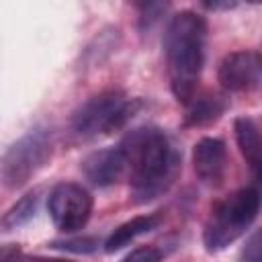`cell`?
I'll return each instance as SVG.
<instances>
[{"label":"cell","mask_w":262,"mask_h":262,"mask_svg":"<svg viewBox=\"0 0 262 262\" xmlns=\"http://www.w3.org/2000/svg\"><path fill=\"white\" fill-rule=\"evenodd\" d=\"M119 147L127 160L133 203H149L170 188L180 168V151L166 131L151 125L135 127Z\"/></svg>","instance_id":"6da1fadb"},{"label":"cell","mask_w":262,"mask_h":262,"mask_svg":"<svg viewBox=\"0 0 262 262\" xmlns=\"http://www.w3.org/2000/svg\"><path fill=\"white\" fill-rule=\"evenodd\" d=\"M207 20L194 10L174 14L164 33L166 70L170 90L178 102L188 104L196 94V84L205 63Z\"/></svg>","instance_id":"7a4b0ae2"},{"label":"cell","mask_w":262,"mask_h":262,"mask_svg":"<svg viewBox=\"0 0 262 262\" xmlns=\"http://www.w3.org/2000/svg\"><path fill=\"white\" fill-rule=\"evenodd\" d=\"M258 211H260V192L254 186H244L227 194L211 209L205 221V229H203L205 250L213 254L231 246L254 223Z\"/></svg>","instance_id":"3957f363"},{"label":"cell","mask_w":262,"mask_h":262,"mask_svg":"<svg viewBox=\"0 0 262 262\" xmlns=\"http://www.w3.org/2000/svg\"><path fill=\"white\" fill-rule=\"evenodd\" d=\"M141 100L129 98L123 90L111 88L90 96L82 102L70 119L74 133L82 137H94L98 133H113L123 129L139 111Z\"/></svg>","instance_id":"277c9868"},{"label":"cell","mask_w":262,"mask_h":262,"mask_svg":"<svg viewBox=\"0 0 262 262\" xmlns=\"http://www.w3.org/2000/svg\"><path fill=\"white\" fill-rule=\"evenodd\" d=\"M51 158V139L45 127H33L18 137L2 156V184L6 188H20L35 176Z\"/></svg>","instance_id":"5b68a950"},{"label":"cell","mask_w":262,"mask_h":262,"mask_svg":"<svg viewBox=\"0 0 262 262\" xmlns=\"http://www.w3.org/2000/svg\"><path fill=\"white\" fill-rule=\"evenodd\" d=\"M47 211L59 231L72 233L88 223L92 215V196L76 182H61L49 192Z\"/></svg>","instance_id":"8992f818"},{"label":"cell","mask_w":262,"mask_h":262,"mask_svg":"<svg viewBox=\"0 0 262 262\" xmlns=\"http://www.w3.org/2000/svg\"><path fill=\"white\" fill-rule=\"evenodd\" d=\"M217 78L227 92H246L262 84V59L256 51H231L217 70Z\"/></svg>","instance_id":"52a82bcc"},{"label":"cell","mask_w":262,"mask_h":262,"mask_svg":"<svg viewBox=\"0 0 262 262\" xmlns=\"http://www.w3.org/2000/svg\"><path fill=\"white\" fill-rule=\"evenodd\" d=\"M227 151L225 143L217 137H203L192 147V168L199 180L207 186H217L225 174Z\"/></svg>","instance_id":"ba28073f"},{"label":"cell","mask_w":262,"mask_h":262,"mask_svg":"<svg viewBox=\"0 0 262 262\" xmlns=\"http://www.w3.org/2000/svg\"><path fill=\"white\" fill-rule=\"evenodd\" d=\"M125 170H127V160L119 145L96 149L82 160V172L86 180L98 188L115 184Z\"/></svg>","instance_id":"9c48e42d"},{"label":"cell","mask_w":262,"mask_h":262,"mask_svg":"<svg viewBox=\"0 0 262 262\" xmlns=\"http://www.w3.org/2000/svg\"><path fill=\"white\" fill-rule=\"evenodd\" d=\"M233 135L254 180L256 190L262 194V131L250 117H237L233 123Z\"/></svg>","instance_id":"30bf717a"},{"label":"cell","mask_w":262,"mask_h":262,"mask_svg":"<svg viewBox=\"0 0 262 262\" xmlns=\"http://www.w3.org/2000/svg\"><path fill=\"white\" fill-rule=\"evenodd\" d=\"M229 106V100L225 94L219 92H203L194 94L190 102L186 104L184 113V125L186 127H203L209 123H215Z\"/></svg>","instance_id":"8fae6325"},{"label":"cell","mask_w":262,"mask_h":262,"mask_svg":"<svg viewBox=\"0 0 262 262\" xmlns=\"http://www.w3.org/2000/svg\"><path fill=\"white\" fill-rule=\"evenodd\" d=\"M160 223V215H137L125 223H121L119 227H115L111 231V235L104 239V252H117L121 248H125L127 244H131L133 239H137L143 233H149L151 229H156Z\"/></svg>","instance_id":"7c38bea8"},{"label":"cell","mask_w":262,"mask_h":262,"mask_svg":"<svg viewBox=\"0 0 262 262\" xmlns=\"http://www.w3.org/2000/svg\"><path fill=\"white\" fill-rule=\"evenodd\" d=\"M37 205H39V194L37 192H27L25 196H20L2 217V229L4 231H12L16 227H23L25 223H29L35 213H37Z\"/></svg>","instance_id":"4fadbf2b"},{"label":"cell","mask_w":262,"mask_h":262,"mask_svg":"<svg viewBox=\"0 0 262 262\" xmlns=\"http://www.w3.org/2000/svg\"><path fill=\"white\" fill-rule=\"evenodd\" d=\"M51 248L66 250V252H76V254H90L98 248L96 237H74V239H61V242H51Z\"/></svg>","instance_id":"5bb4252c"},{"label":"cell","mask_w":262,"mask_h":262,"mask_svg":"<svg viewBox=\"0 0 262 262\" xmlns=\"http://www.w3.org/2000/svg\"><path fill=\"white\" fill-rule=\"evenodd\" d=\"M237 262H262V229H258L242 248Z\"/></svg>","instance_id":"9a60e30c"},{"label":"cell","mask_w":262,"mask_h":262,"mask_svg":"<svg viewBox=\"0 0 262 262\" xmlns=\"http://www.w3.org/2000/svg\"><path fill=\"white\" fill-rule=\"evenodd\" d=\"M162 254L158 248L154 246H141V248H135L133 252H129L121 262H160Z\"/></svg>","instance_id":"2e32d148"},{"label":"cell","mask_w":262,"mask_h":262,"mask_svg":"<svg viewBox=\"0 0 262 262\" xmlns=\"http://www.w3.org/2000/svg\"><path fill=\"white\" fill-rule=\"evenodd\" d=\"M141 16H139V27L141 29H151V25L160 18L158 14L162 10H166L168 6L166 4H141Z\"/></svg>","instance_id":"e0dca14e"},{"label":"cell","mask_w":262,"mask_h":262,"mask_svg":"<svg viewBox=\"0 0 262 262\" xmlns=\"http://www.w3.org/2000/svg\"><path fill=\"white\" fill-rule=\"evenodd\" d=\"M201 6L205 8V10H231V8H235L237 6V2H229V0H225V2H201Z\"/></svg>","instance_id":"ac0fdd59"},{"label":"cell","mask_w":262,"mask_h":262,"mask_svg":"<svg viewBox=\"0 0 262 262\" xmlns=\"http://www.w3.org/2000/svg\"><path fill=\"white\" fill-rule=\"evenodd\" d=\"M31 262H47V260H31Z\"/></svg>","instance_id":"d6986e66"},{"label":"cell","mask_w":262,"mask_h":262,"mask_svg":"<svg viewBox=\"0 0 262 262\" xmlns=\"http://www.w3.org/2000/svg\"><path fill=\"white\" fill-rule=\"evenodd\" d=\"M47 262H61V260H47Z\"/></svg>","instance_id":"ffe728a7"},{"label":"cell","mask_w":262,"mask_h":262,"mask_svg":"<svg viewBox=\"0 0 262 262\" xmlns=\"http://www.w3.org/2000/svg\"><path fill=\"white\" fill-rule=\"evenodd\" d=\"M260 59H262V53H260Z\"/></svg>","instance_id":"44dd1931"}]
</instances>
